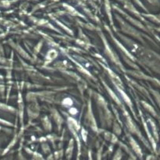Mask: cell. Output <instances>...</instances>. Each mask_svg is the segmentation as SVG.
Listing matches in <instances>:
<instances>
[{
	"label": "cell",
	"mask_w": 160,
	"mask_h": 160,
	"mask_svg": "<svg viewBox=\"0 0 160 160\" xmlns=\"http://www.w3.org/2000/svg\"><path fill=\"white\" fill-rule=\"evenodd\" d=\"M155 95H156V100H157V102H159V107H160V95H159V93H157V92H155Z\"/></svg>",
	"instance_id": "6da1fadb"
}]
</instances>
